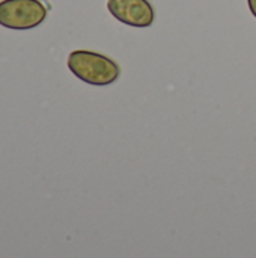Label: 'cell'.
I'll use <instances>...</instances> for the list:
<instances>
[{"label": "cell", "instance_id": "6da1fadb", "mask_svg": "<svg viewBox=\"0 0 256 258\" xmlns=\"http://www.w3.org/2000/svg\"><path fill=\"white\" fill-rule=\"evenodd\" d=\"M68 68L77 79L92 86L112 85L121 76V68L112 57L91 50L71 51Z\"/></svg>", "mask_w": 256, "mask_h": 258}, {"label": "cell", "instance_id": "7a4b0ae2", "mask_svg": "<svg viewBox=\"0 0 256 258\" xmlns=\"http://www.w3.org/2000/svg\"><path fill=\"white\" fill-rule=\"evenodd\" d=\"M47 18V8L39 0H2L0 26L14 30H27Z\"/></svg>", "mask_w": 256, "mask_h": 258}, {"label": "cell", "instance_id": "3957f363", "mask_svg": "<svg viewBox=\"0 0 256 258\" xmlns=\"http://www.w3.org/2000/svg\"><path fill=\"white\" fill-rule=\"evenodd\" d=\"M107 9L118 21L131 27H149L155 20L149 0H107Z\"/></svg>", "mask_w": 256, "mask_h": 258}, {"label": "cell", "instance_id": "277c9868", "mask_svg": "<svg viewBox=\"0 0 256 258\" xmlns=\"http://www.w3.org/2000/svg\"><path fill=\"white\" fill-rule=\"evenodd\" d=\"M247 5H249V9H250L252 15L256 18V0H247Z\"/></svg>", "mask_w": 256, "mask_h": 258}]
</instances>
